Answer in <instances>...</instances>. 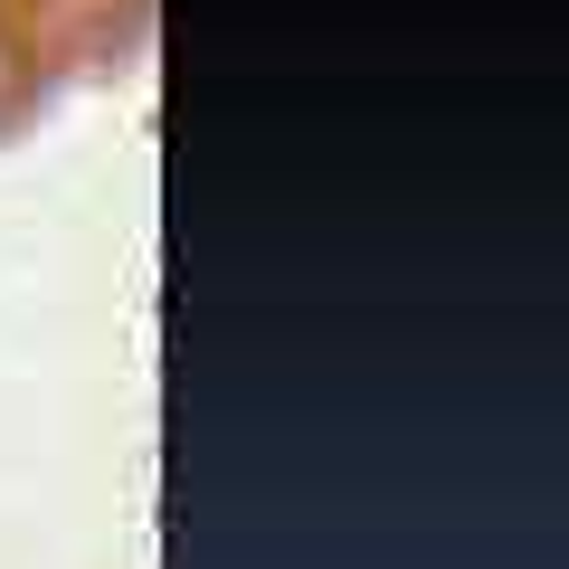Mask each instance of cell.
<instances>
[{"label": "cell", "mask_w": 569, "mask_h": 569, "mask_svg": "<svg viewBox=\"0 0 569 569\" xmlns=\"http://www.w3.org/2000/svg\"><path fill=\"white\" fill-rule=\"evenodd\" d=\"M67 96V67L48 58V39L20 20V0H0V142L39 133V114Z\"/></svg>", "instance_id": "7a4b0ae2"}, {"label": "cell", "mask_w": 569, "mask_h": 569, "mask_svg": "<svg viewBox=\"0 0 569 569\" xmlns=\"http://www.w3.org/2000/svg\"><path fill=\"white\" fill-rule=\"evenodd\" d=\"M152 10L162 0H20V20L48 39V58L67 67V86L133 77L152 48Z\"/></svg>", "instance_id": "6da1fadb"}]
</instances>
